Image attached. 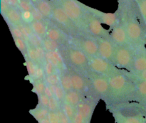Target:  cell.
Instances as JSON below:
<instances>
[{
    "label": "cell",
    "mask_w": 146,
    "mask_h": 123,
    "mask_svg": "<svg viewBox=\"0 0 146 123\" xmlns=\"http://www.w3.org/2000/svg\"><path fill=\"white\" fill-rule=\"evenodd\" d=\"M116 13L131 45L136 50L145 48L146 29L135 0L119 1Z\"/></svg>",
    "instance_id": "1"
},
{
    "label": "cell",
    "mask_w": 146,
    "mask_h": 123,
    "mask_svg": "<svg viewBox=\"0 0 146 123\" xmlns=\"http://www.w3.org/2000/svg\"><path fill=\"white\" fill-rule=\"evenodd\" d=\"M136 87L133 81L124 73L110 78L109 89L104 98L107 108L134 101Z\"/></svg>",
    "instance_id": "2"
},
{
    "label": "cell",
    "mask_w": 146,
    "mask_h": 123,
    "mask_svg": "<svg viewBox=\"0 0 146 123\" xmlns=\"http://www.w3.org/2000/svg\"><path fill=\"white\" fill-rule=\"evenodd\" d=\"M107 108L115 123H146V108L135 101Z\"/></svg>",
    "instance_id": "3"
},
{
    "label": "cell",
    "mask_w": 146,
    "mask_h": 123,
    "mask_svg": "<svg viewBox=\"0 0 146 123\" xmlns=\"http://www.w3.org/2000/svg\"><path fill=\"white\" fill-rule=\"evenodd\" d=\"M59 51L67 67L85 75L90 70L88 56L79 48L68 44L61 46Z\"/></svg>",
    "instance_id": "4"
},
{
    "label": "cell",
    "mask_w": 146,
    "mask_h": 123,
    "mask_svg": "<svg viewBox=\"0 0 146 123\" xmlns=\"http://www.w3.org/2000/svg\"><path fill=\"white\" fill-rule=\"evenodd\" d=\"M51 2L52 5V16L50 22L56 26L71 37L90 36L76 26L55 0H51Z\"/></svg>",
    "instance_id": "5"
},
{
    "label": "cell",
    "mask_w": 146,
    "mask_h": 123,
    "mask_svg": "<svg viewBox=\"0 0 146 123\" xmlns=\"http://www.w3.org/2000/svg\"><path fill=\"white\" fill-rule=\"evenodd\" d=\"M73 22L86 35L90 36L88 32L86 23V11L80 5L78 0H55Z\"/></svg>",
    "instance_id": "6"
},
{
    "label": "cell",
    "mask_w": 146,
    "mask_h": 123,
    "mask_svg": "<svg viewBox=\"0 0 146 123\" xmlns=\"http://www.w3.org/2000/svg\"><path fill=\"white\" fill-rule=\"evenodd\" d=\"M136 49L131 45L115 46L113 63L118 68L131 72Z\"/></svg>",
    "instance_id": "7"
},
{
    "label": "cell",
    "mask_w": 146,
    "mask_h": 123,
    "mask_svg": "<svg viewBox=\"0 0 146 123\" xmlns=\"http://www.w3.org/2000/svg\"><path fill=\"white\" fill-rule=\"evenodd\" d=\"M88 59L89 69L94 72L102 74L108 78L124 73L123 70L120 69L113 63L99 56L88 57Z\"/></svg>",
    "instance_id": "8"
},
{
    "label": "cell",
    "mask_w": 146,
    "mask_h": 123,
    "mask_svg": "<svg viewBox=\"0 0 146 123\" xmlns=\"http://www.w3.org/2000/svg\"><path fill=\"white\" fill-rule=\"evenodd\" d=\"M86 75L93 91L95 93V95L104 100L109 89L110 78L102 74L94 72L91 70L87 72Z\"/></svg>",
    "instance_id": "9"
},
{
    "label": "cell",
    "mask_w": 146,
    "mask_h": 123,
    "mask_svg": "<svg viewBox=\"0 0 146 123\" xmlns=\"http://www.w3.org/2000/svg\"><path fill=\"white\" fill-rule=\"evenodd\" d=\"M70 44L82 51L88 57L99 56L98 45L96 38L93 36L71 37Z\"/></svg>",
    "instance_id": "10"
},
{
    "label": "cell",
    "mask_w": 146,
    "mask_h": 123,
    "mask_svg": "<svg viewBox=\"0 0 146 123\" xmlns=\"http://www.w3.org/2000/svg\"><path fill=\"white\" fill-rule=\"evenodd\" d=\"M86 11V23L88 32L94 38L111 39V32L103 27L102 24L96 18Z\"/></svg>",
    "instance_id": "11"
},
{
    "label": "cell",
    "mask_w": 146,
    "mask_h": 123,
    "mask_svg": "<svg viewBox=\"0 0 146 123\" xmlns=\"http://www.w3.org/2000/svg\"><path fill=\"white\" fill-rule=\"evenodd\" d=\"M80 5L81 6L83 9H84L85 11H86L87 12H88L89 14H91V15L94 16L95 18H96L101 24H106V25H108L111 27V28H113L115 26L117 25V24L119 21L118 19V17L117 13H106L104 11H101L100 10L96 9H94L93 7H88V6L85 5L83 3L80 2Z\"/></svg>",
    "instance_id": "12"
},
{
    "label": "cell",
    "mask_w": 146,
    "mask_h": 123,
    "mask_svg": "<svg viewBox=\"0 0 146 123\" xmlns=\"http://www.w3.org/2000/svg\"><path fill=\"white\" fill-rule=\"evenodd\" d=\"M98 45L99 57L112 63L115 54V46L111 39L102 38H96Z\"/></svg>",
    "instance_id": "13"
},
{
    "label": "cell",
    "mask_w": 146,
    "mask_h": 123,
    "mask_svg": "<svg viewBox=\"0 0 146 123\" xmlns=\"http://www.w3.org/2000/svg\"><path fill=\"white\" fill-rule=\"evenodd\" d=\"M111 39L115 46H132L128 39L125 28L120 21L116 26L111 28Z\"/></svg>",
    "instance_id": "14"
},
{
    "label": "cell",
    "mask_w": 146,
    "mask_h": 123,
    "mask_svg": "<svg viewBox=\"0 0 146 123\" xmlns=\"http://www.w3.org/2000/svg\"><path fill=\"white\" fill-rule=\"evenodd\" d=\"M46 38L56 41L61 46L68 44L70 43V39H71V36H69L64 31L58 28L56 26L50 22V21Z\"/></svg>",
    "instance_id": "15"
},
{
    "label": "cell",
    "mask_w": 146,
    "mask_h": 123,
    "mask_svg": "<svg viewBox=\"0 0 146 123\" xmlns=\"http://www.w3.org/2000/svg\"><path fill=\"white\" fill-rule=\"evenodd\" d=\"M67 68L72 81L73 89L81 93V95L85 93L86 89L87 88L86 81L85 80V74L81 73L69 67H67Z\"/></svg>",
    "instance_id": "16"
},
{
    "label": "cell",
    "mask_w": 146,
    "mask_h": 123,
    "mask_svg": "<svg viewBox=\"0 0 146 123\" xmlns=\"http://www.w3.org/2000/svg\"><path fill=\"white\" fill-rule=\"evenodd\" d=\"M1 14L8 25L17 26L23 23L21 19V11L18 7L9 6V7Z\"/></svg>",
    "instance_id": "17"
},
{
    "label": "cell",
    "mask_w": 146,
    "mask_h": 123,
    "mask_svg": "<svg viewBox=\"0 0 146 123\" xmlns=\"http://www.w3.org/2000/svg\"><path fill=\"white\" fill-rule=\"evenodd\" d=\"M146 70V47L136 50L131 73H138Z\"/></svg>",
    "instance_id": "18"
},
{
    "label": "cell",
    "mask_w": 146,
    "mask_h": 123,
    "mask_svg": "<svg viewBox=\"0 0 146 123\" xmlns=\"http://www.w3.org/2000/svg\"><path fill=\"white\" fill-rule=\"evenodd\" d=\"M95 105H94L91 98L88 100H82L81 102L78 105L76 109L77 112L82 115L85 119L86 123H90L91 118H92L93 112H94Z\"/></svg>",
    "instance_id": "19"
},
{
    "label": "cell",
    "mask_w": 146,
    "mask_h": 123,
    "mask_svg": "<svg viewBox=\"0 0 146 123\" xmlns=\"http://www.w3.org/2000/svg\"><path fill=\"white\" fill-rule=\"evenodd\" d=\"M129 77L133 81L135 87H136V92H135L134 101L141 104L146 108V81H139V80H137L131 76Z\"/></svg>",
    "instance_id": "20"
},
{
    "label": "cell",
    "mask_w": 146,
    "mask_h": 123,
    "mask_svg": "<svg viewBox=\"0 0 146 123\" xmlns=\"http://www.w3.org/2000/svg\"><path fill=\"white\" fill-rule=\"evenodd\" d=\"M46 61L51 62L58 71H62L66 68V65L64 62V58H63L59 49L51 51V52L46 53Z\"/></svg>",
    "instance_id": "21"
},
{
    "label": "cell",
    "mask_w": 146,
    "mask_h": 123,
    "mask_svg": "<svg viewBox=\"0 0 146 123\" xmlns=\"http://www.w3.org/2000/svg\"><path fill=\"white\" fill-rule=\"evenodd\" d=\"M33 4L34 7L42 14V15L49 20L52 16V5L51 0H33Z\"/></svg>",
    "instance_id": "22"
},
{
    "label": "cell",
    "mask_w": 146,
    "mask_h": 123,
    "mask_svg": "<svg viewBox=\"0 0 146 123\" xmlns=\"http://www.w3.org/2000/svg\"><path fill=\"white\" fill-rule=\"evenodd\" d=\"M48 24H49V21H34L31 24V26L34 34L44 38L46 36Z\"/></svg>",
    "instance_id": "23"
},
{
    "label": "cell",
    "mask_w": 146,
    "mask_h": 123,
    "mask_svg": "<svg viewBox=\"0 0 146 123\" xmlns=\"http://www.w3.org/2000/svg\"><path fill=\"white\" fill-rule=\"evenodd\" d=\"M60 76H61L60 85L64 88V90L66 92H68V91H71V90H74L73 89V84L72 81H71V75H70L69 72H68L67 66L65 69L60 71Z\"/></svg>",
    "instance_id": "24"
},
{
    "label": "cell",
    "mask_w": 146,
    "mask_h": 123,
    "mask_svg": "<svg viewBox=\"0 0 146 123\" xmlns=\"http://www.w3.org/2000/svg\"><path fill=\"white\" fill-rule=\"evenodd\" d=\"M82 95H81L77 91L71 90L68 92H66L64 102L70 104L75 108H77L78 104L82 101Z\"/></svg>",
    "instance_id": "25"
},
{
    "label": "cell",
    "mask_w": 146,
    "mask_h": 123,
    "mask_svg": "<svg viewBox=\"0 0 146 123\" xmlns=\"http://www.w3.org/2000/svg\"><path fill=\"white\" fill-rule=\"evenodd\" d=\"M48 112H49V110L48 108H44L38 104L35 108L29 110V113L34 117V119H36L37 122H39V121L46 118L48 117Z\"/></svg>",
    "instance_id": "26"
},
{
    "label": "cell",
    "mask_w": 146,
    "mask_h": 123,
    "mask_svg": "<svg viewBox=\"0 0 146 123\" xmlns=\"http://www.w3.org/2000/svg\"><path fill=\"white\" fill-rule=\"evenodd\" d=\"M43 48L46 52H51V51L58 50L61 47V45L56 41H54L49 38H44L43 39Z\"/></svg>",
    "instance_id": "27"
},
{
    "label": "cell",
    "mask_w": 146,
    "mask_h": 123,
    "mask_svg": "<svg viewBox=\"0 0 146 123\" xmlns=\"http://www.w3.org/2000/svg\"><path fill=\"white\" fill-rule=\"evenodd\" d=\"M61 108L63 110V111L64 112V113L66 115V116L68 117V119L70 120L71 122H72L74 119V117H75L76 114L77 112V109L75 107L72 106L70 104L67 103L66 102H63L61 104Z\"/></svg>",
    "instance_id": "28"
},
{
    "label": "cell",
    "mask_w": 146,
    "mask_h": 123,
    "mask_svg": "<svg viewBox=\"0 0 146 123\" xmlns=\"http://www.w3.org/2000/svg\"><path fill=\"white\" fill-rule=\"evenodd\" d=\"M24 58H25V65L26 67H27V72H28L29 80L31 81V80L34 78V75H35L38 65H36L35 63H34L32 61H31V60H30L29 58H27V56L24 57Z\"/></svg>",
    "instance_id": "29"
},
{
    "label": "cell",
    "mask_w": 146,
    "mask_h": 123,
    "mask_svg": "<svg viewBox=\"0 0 146 123\" xmlns=\"http://www.w3.org/2000/svg\"><path fill=\"white\" fill-rule=\"evenodd\" d=\"M138 6L141 19L146 29V0H135Z\"/></svg>",
    "instance_id": "30"
},
{
    "label": "cell",
    "mask_w": 146,
    "mask_h": 123,
    "mask_svg": "<svg viewBox=\"0 0 146 123\" xmlns=\"http://www.w3.org/2000/svg\"><path fill=\"white\" fill-rule=\"evenodd\" d=\"M27 44V52L26 56L28 58H29L31 61H32L33 62L35 63L36 65H41L39 63V61H38V58H37V54H36V49L35 47L32 46L30 44ZM25 57V56H24Z\"/></svg>",
    "instance_id": "31"
},
{
    "label": "cell",
    "mask_w": 146,
    "mask_h": 123,
    "mask_svg": "<svg viewBox=\"0 0 146 123\" xmlns=\"http://www.w3.org/2000/svg\"><path fill=\"white\" fill-rule=\"evenodd\" d=\"M46 84L48 85H60V82H61V76H60V71L59 72H56L55 73L50 75L48 76H46L45 79H44Z\"/></svg>",
    "instance_id": "32"
},
{
    "label": "cell",
    "mask_w": 146,
    "mask_h": 123,
    "mask_svg": "<svg viewBox=\"0 0 146 123\" xmlns=\"http://www.w3.org/2000/svg\"><path fill=\"white\" fill-rule=\"evenodd\" d=\"M43 39L44 38H41V36H39L38 35L36 34H33L29 37L28 40L27 41V42L29 44H30L32 46L35 47V48H38V47H42L43 46Z\"/></svg>",
    "instance_id": "33"
},
{
    "label": "cell",
    "mask_w": 146,
    "mask_h": 123,
    "mask_svg": "<svg viewBox=\"0 0 146 123\" xmlns=\"http://www.w3.org/2000/svg\"><path fill=\"white\" fill-rule=\"evenodd\" d=\"M33 85V92L35 93L37 95H41L44 93V90L46 88L45 81H34L31 83Z\"/></svg>",
    "instance_id": "34"
},
{
    "label": "cell",
    "mask_w": 146,
    "mask_h": 123,
    "mask_svg": "<svg viewBox=\"0 0 146 123\" xmlns=\"http://www.w3.org/2000/svg\"><path fill=\"white\" fill-rule=\"evenodd\" d=\"M14 41L17 48L21 51V53L23 54L24 56H26L27 52V41L23 39V38H14Z\"/></svg>",
    "instance_id": "35"
},
{
    "label": "cell",
    "mask_w": 146,
    "mask_h": 123,
    "mask_svg": "<svg viewBox=\"0 0 146 123\" xmlns=\"http://www.w3.org/2000/svg\"><path fill=\"white\" fill-rule=\"evenodd\" d=\"M45 77H46L45 72H44V69L43 65H38L35 75H34V78L30 81V82L32 83L34 82V81H44Z\"/></svg>",
    "instance_id": "36"
},
{
    "label": "cell",
    "mask_w": 146,
    "mask_h": 123,
    "mask_svg": "<svg viewBox=\"0 0 146 123\" xmlns=\"http://www.w3.org/2000/svg\"><path fill=\"white\" fill-rule=\"evenodd\" d=\"M34 8V4L31 0H20L19 4V9L21 11H31Z\"/></svg>",
    "instance_id": "37"
},
{
    "label": "cell",
    "mask_w": 146,
    "mask_h": 123,
    "mask_svg": "<svg viewBox=\"0 0 146 123\" xmlns=\"http://www.w3.org/2000/svg\"><path fill=\"white\" fill-rule=\"evenodd\" d=\"M43 67H44L46 76H48V75H52V74L55 73L57 71H58V70L55 68V66L48 61H45V63H44V65H43Z\"/></svg>",
    "instance_id": "38"
},
{
    "label": "cell",
    "mask_w": 146,
    "mask_h": 123,
    "mask_svg": "<svg viewBox=\"0 0 146 123\" xmlns=\"http://www.w3.org/2000/svg\"><path fill=\"white\" fill-rule=\"evenodd\" d=\"M60 108H61V103L58 102V100L55 97H52L50 98L48 105V110L51 111V112H56Z\"/></svg>",
    "instance_id": "39"
},
{
    "label": "cell",
    "mask_w": 146,
    "mask_h": 123,
    "mask_svg": "<svg viewBox=\"0 0 146 123\" xmlns=\"http://www.w3.org/2000/svg\"><path fill=\"white\" fill-rule=\"evenodd\" d=\"M21 19L25 24H31L34 21V16L31 11H21Z\"/></svg>",
    "instance_id": "40"
},
{
    "label": "cell",
    "mask_w": 146,
    "mask_h": 123,
    "mask_svg": "<svg viewBox=\"0 0 146 123\" xmlns=\"http://www.w3.org/2000/svg\"><path fill=\"white\" fill-rule=\"evenodd\" d=\"M65 95H66V91H64V88L61 86V85H58L57 86L55 94H54V97L56 98L58 101L60 103H62L65 99Z\"/></svg>",
    "instance_id": "41"
},
{
    "label": "cell",
    "mask_w": 146,
    "mask_h": 123,
    "mask_svg": "<svg viewBox=\"0 0 146 123\" xmlns=\"http://www.w3.org/2000/svg\"><path fill=\"white\" fill-rule=\"evenodd\" d=\"M36 49L37 58L39 61L40 65H43L45 61H46V52L44 51L43 47H38V48H36Z\"/></svg>",
    "instance_id": "42"
},
{
    "label": "cell",
    "mask_w": 146,
    "mask_h": 123,
    "mask_svg": "<svg viewBox=\"0 0 146 123\" xmlns=\"http://www.w3.org/2000/svg\"><path fill=\"white\" fill-rule=\"evenodd\" d=\"M9 28L10 31H11V34H12L13 38H20L24 39V36L23 35L22 32H21V30L18 27L15 26L9 25Z\"/></svg>",
    "instance_id": "43"
},
{
    "label": "cell",
    "mask_w": 146,
    "mask_h": 123,
    "mask_svg": "<svg viewBox=\"0 0 146 123\" xmlns=\"http://www.w3.org/2000/svg\"><path fill=\"white\" fill-rule=\"evenodd\" d=\"M124 72H125V74H127L129 76L132 77V78H135V79L142 81H146V70L143 71V72L138 73H131L126 71H124Z\"/></svg>",
    "instance_id": "44"
},
{
    "label": "cell",
    "mask_w": 146,
    "mask_h": 123,
    "mask_svg": "<svg viewBox=\"0 0 146 123\" xmlns=\"http://www.w3.org/2000/svg\"><path fill=\"white\" fill-rule=\"evenodd\" d=\"M38 96V104L41 105V106L44 107V108H48V102H49V99L48 96L45 95L44 93L41 94V95H37Z\"/></svg>",
    "instance_id": "45"
},
{
    "label": "cell",
    "mask_w": 146,
    "mask_h": 123,
    "mask_svg": "<svg viewBox=\"0 0 146 123\" xmlns=\"http://www.w3.org/2000/svg\"><path fill=\"white\" fill-rule=\"evenodd\" d=\"M31 12H32L33 16H34V21H49V20H47L44 16L42 15L41 12L36 8L34 6V8L31 10Z\"/></svg>",
    "instance_id": "46"
},
{
    "label": "cell",
    "mask_w": 146,
    "mask_h": 123,
    "mask_svg": "<svg viewBox=\"0 0 146 123\" xmlns=\"http://www.w3.org/2000/svg\"><path fill=\"white\" fill-rule=\"evenodd\" d=\"M57 114H58V119H59V123H70L71 121L68 119V117L66 116L64 112L63 111V110L61 109V108L59 110L56 111Z\"/></svg>",
    "instance_id": "47"
},
{
    "label": "cell",
    "mask_w": 146,
    "mask_h": 123,
    "mask_svg": "<svg viewBox=\"0 0 146 123\" xmlns=\"http://www.w3.org/2000/svg\"><path fill=\"white\" fill-rule=\"evenodd\" d=\"M47 118H48L50 123H59V119H58L57 112H51V111H49Z\"/></svg>",
    "instance_id": "48"
},
{
    "label": "cell",
    "mask_w": 146,
    "mask_h": 123,
    "mask_svg": "<svg viewBox=\"0 0 146 123\" xmlns=\"http://www.w3.org/2000/svg\"><path fill=\"white\" fill-rule=\"evenodd\" d=\"M72 122L74 123H86L85 119L84 118V117L82 116L81 114H80L79 112H78L76 114L74 120H73Z\"/></svg>",
    "instance_id": "49"
},
{
    "label": "cell",
    "mask_w": 146,
    "mask_h": 123,
    "mask_svg": "<svg viewBox=\"0 0 146 123\" xmlns=\"http://www.w3.org/2000/svg\"><path fill=\"white\" fill-rule=\"evenodd\" d=\"M44 93L45 94V95H46V96H48L49 98H52V97H54V94L52 93V92H51V90H50L49 86H48V85H46V88H45V90H44Z\"/></svg>",
    "instance_id": "50"
},
{
    "label": "cell",
    "mask_w": 146,
    "mask_h": 123,
    "mask_svg": "<svg viewBox=\"0 0 146 123\" xmlns=\"http://www.w3.org/2000/svg\"><path fill=\"white\" fill-rule=\"evenodd\" d=\"M20 0H9V5L11 7H18L19 8V4Z\"/></svg>",
    "instance_id": "51"
},
{
    "label": "cell",
    "mask_w": 146,
    "mask_h": 123,
    "mask_svg": "<svg viewBox=\"0 0 146 123\" xmlns=\"http://www.w3.org/2000/svg\"><path fill=\"white\" fill-rule=\"evenodd\" d=\"M48 86H49L50 90H51V92H52V93L54 94H54H55V92H56V90L57 86H58V85H48Z\"/></svg>",
    "instance_id": "52"
},
{
    "label": "cell",
    "mask_w": 146,
    "mask_h": 123,
    "mask_svg": "<svg viewBox=\"0 0 146 123\" xmlns=\"http://www.w3.org/2000/svg\"><path fill=\"white\" fill-rule=\"evenodd\" d=\"M38 122V123H50L49 120H48V118H45V119L39 121V122Z\"/></svg>",
    "instance_id": "53"
},
{
    "label": "cell",
    "mask_w": 146,
    "mask_h": 123,
    "mask_svg": "<svg viewBox=\"0 0 146 123\" xmlns=\"http://www.w3.org/2000/svg\"><path fill=\"white\" fill-rule=\"evenodd\" d=\"M119 1H122V0H119ZM128 1H133V0H128Z\"/></svg>",
    "instance_id": "54"
},
{
    "label": "cell",
    "mask_w": 146,
    "mask_h": 123,
    "mask_svg": "<svg viewBox=\"0 0 146 123\" xmlns=\"http://www.w3.org/2000/svg\"><path fill=\"white\" fill-rule=\"evenodd\" d=\"M70 123H74V122H71Z\"/></svg>",
    "instance_id": "55"
},
{
    "label": "cell",
    "mask_w": 146,
    "mask_h": 123,
    "mask_svg": "<svg viewBox=\"0 0 146 123\" xmlns=\"http://www.w3.org/2000/svg\"><path fill=\"white\" fill-rule=\"evenodd\" d=\"M31 1H33V0H31Z\"/></svg>",
    "instance_id": "56"
}]
</instances>
